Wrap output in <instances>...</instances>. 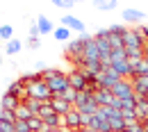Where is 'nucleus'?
Here are the masks:
<instances>
[{
    "mask_svg": "<svg viewBox=\"0 0 148 132\" xmlns=\"http://www.w3.org/2000/svg\"><path fill=\"white\" fill-rule=\"evenodd\" d=\"M43 80L48 82L53 96H59L62 91L69 89V77H66V73H62V71H57V68H48V71L43 73Z\"/></svg>",
    "mask_w": 148,
    "mask_h": 132,
    "instance_id": "nucleus-1",
    "label": "nucleus"
},
{
    "mask_svg": "<svg viewBox=\"0 0 148 132\" xmlns=\"http://www.w3.org/2000/svg\"><path fill=\"white\" fill-rule=\"evenodd\" d=\"M27 96H30V98H37V100H41V103H46V100L53 98V91H50L48 82L41 77V80H34V82L27 84Z\"/></svg>",
    "mask_w": 148,
    "mask_h": 132,
    "instance_id": "nucleus-2",
    "label": "nucleus"
},
{
    "mask_svg": "<svg viewBox=\"0 0 148 132\" xmlns=\"http://www.w3.org/2000/svg\"><path fill=\"white\" fill-rule=\"evenodd\" d=\"M112 94L121 100L125 98H134V87H132V77H121L114 87H112Z\"/></svg>",
    "mask_w": 148,
    "mask_h": 132,
    "instance_id": "nucleus-3",
    "label": "nucleus"
},
{
    "mask_svg": "<svg viewBox=\"0 0 148 132\" xmlns=\"http://www.w3.org/2000/svg\"><path fill=\"white\" fill-rule=\"evenodd\" d=\"M132 87H134V98L137 100L148 98V75H134L132 77Z\"/></svg>",
    "mask_w": 148,
    "mask_h": 132,
    "instance_id": "nucleus-4",
    "label": "nucleus"
},
{
    "mask_svg": "<svg viewBox=\"0 0 148 132\" xmlns=\"http://www.w3.org/2000/svg\"><path fill=\"white\" fill-rule=\"evenodd\" d=\"M66 77H69V87H73L75 91H82L87 87V75L80 68H73L71 73H66Z\"/></svg>",
    "mask_w": 148,
    "mask_h": 132,
    "instance_id": "nucleus-5",
    "label": "nucleus"
},
{
    "mask_svg": "<svg viewBox=\"0 0 148 132\" xmlns=\"http://www.w3.org/2000/svg\"><path fill=\"white\" fill-rule=\"evenodd\" d=\"M123 46L125 48H146V43H144V39L139 37V32H137V27L134 30H130L123 34Z\"/></svg>",
    "mask_w": 148,
    "mask_h": 132,
    "instance_id": "nucleus-6",
    "label": "nucleus"
},
{
    "mask_svg": "<svg viewBox=\"0 0 148 132\" xmlns=\"http://www.w3.org/2000/svg\"><path fill=\"white\" fill-rule=\"evenodd\" d=\"M82 53H84V41L75 39V41L66 43V57H69V62H75L77 57H82Z\"/></svg>",
    "mask_w": 148,
    "mask_h": 132,
    "instance_id": "nucleus-7",
    "label": "nucleus"
},
{
    "mask_svg": "<svg viewBox=\"0 0 148 132\" xmlns=\"http://www.w3.org/2000/svg\"><path fill=\"white\" fill-rule=\"evenodd\" d=\"M59 25H66L71 32H77V34H82L84 32V23L77 18V16H71V14H66V16H62L59 21Z\"/></svg>",
    "mask_w": 148,
    "mask_h": 132,
    "instance_id": "nucleus-8",
    "label": "nucleus"
},
{
    "mask_svg": "<svg viewBox=\"0 0 148 132\" xmlns=\"http://www.w3.org/2000/svg\"><path fill=\"white\" fill-rule=\"evenodd\" d=\"M144 21H146V14L141 9H132V7L123 9V23H137V25H141Z\"/></svg>",
    "mask_w": 148,
    "mask_h": 132,
    "instance_id": "nucleus-9",
    "label": "nucleus"
},
{
    "mask_svg": "<svg viewBox=\"0 0 148 132\" xmlns=\"http://www.w3.org/2000/svg\"><path fill=\"white\" fill-rule=\"evenodd\" d=\"M7 94H9V96H16V98H18L21 103L30 98V96H27V87H25V84H23L21 80H16V82H12V84L7 87Z\"/></svg>",
    "mask_w": 148,
    "mask_h": 132,
    "instance_id": "nucleus-10",
    "label": "nucleus"
},
{
    "mask_svg": "<svg viewBox=\"0 0 148 132\" xmlns=\"http://www.w3.org/2000/svg\"><path fill=\"white\" fill-rule=\"evenodd\" d=\"M89 128H93L96 132H112V128H110V118H107V116H103L100 112L93 114L91 125H89Z\"/></svg>",
    "mask_w": 148,
    "mask_h": 132,
    "instance_id": "nucleus-11",
    "label": "nucleus"
},
{
    "mask_svg": "<svg viewBox=\"0 0 148 132\" xmlns=\"http://www.w3.org/2000/svg\"><path fill=\"white\" fill-rule=\"evenodd\" d=\"M82 57H84V64H87V62L100 59V50H98V46H96V39H91V41L84 43V53H82Z\"/></svg>",
    "mask_w": 148,
    "mask_h": 132,
    "instance_id": "nucleus-12",
    "label": "nucleus"
},
{
    "mask_svg": "<svg viewBox=\"0 0 148 132\" xmlns=\"http://www.w3.org/2000/svg\"><path fill=\"white\" fill-rule=\"evenodd\" d=\"M50 105H53V109H55L57 114H62V116H64L66 112H71V109H73V103L64 100L62 96H53V98H50Z\"/></svg>",
    "mask_w": 148,
    "mask_h": 132,
    "instance_id": "nucleus-13",
    "label": "nucleus"
},
{
    "mask_svg": "<svg viewBox=\"0 0 148 132\" xmlns=\"http://www.w3.org/2000/svg\"><path fill=\"white\" fill-rule=\"evenodd\" d=\"M64 128H71V130H80L82 125H80V112L77 109H71V112L64 114Z\"/></svg>",
    "mask_w": 148,
    "mask_h": 132,
    "instance_id": "nucleus-14",
    "label": "nucleus"
},
{
    "mask_svg": "<svg viewBox=\"0 0 148 132\" xmlns=\"http://www.w3.org/2000/svg\"><path fill=\"white\" fill-rule=\"evenodd\" d=\"M112 68L119 73L121 77H132V64L128 59H119V62H112Z\"/></svg>",
    "mask_w": 148,
    "mask_h": 132,
    "instance_id": "nucleus-15",
    "label": "nucleus"
},
{
    "mask_svg": "<svg viewBox=\"0 0 148 132\" xmlns=\"http://www.w3.org/2000/svg\"><path fill=\"white\" fill-rule=\"evenodd\" d=\"M114 98H116V96L112 94V89H103V87H100V89L96 91V103H98L100 107H103V105H110V107H112Z\"/></svg>",
    "mask_w": 148,
    "mask_h": 132,
    "instance_id": "nucleus-16",
    "label": "nucleus"
},
{
    "mask_svg": "<svg viewBox=\"0 0 148 132\" xmlns=\"http://www.w3.org/2000/svg\"><path fill=\"white\" fill-rule=\"evenodd\" d=\"M134 116H137V121L144 125V121L148 118V98L144 100H137V107H134Z\"/></svg>",
    "mask_w": 148,
    "mask_h": 132,
    "instance_id": "nucleus-17",
    "label": "nucleus"
},
{
    "mask_svg": "<svg viewBox=\"0 0 148 132\" xmlns=\"http://www.w3.org/2000/svg\"><path fill=\"white\" fill-rule=\"evenodd\" d=\"M37 27H39V34H41V37H43V34H53V30H55V25L50 23V18L43 16V14L37 18Z\"/></svg>",
    "mask_w": 148,
    "mask_h": 132,
    "instance_id": "nucleus-18",
    "label": "nucleus"
},
{
    "mask_svg": "<svg viewBox=\"0 0 148 132\" xmlns=\"http://www.w3.org/2000/svg\"><path fill=\"white\" fill-rule=\"evenodd\" d=\"M0 105H2V109H9V112H16V107L21 105V100L16 98V96H9L7 91H5V96L0 98Z\"/></svg>",
    "mask_w": 148,
    "mask_h": 132,
    "instance_id": "nucleus-19",
    "label": "nucleus"
},
{
    "mask_svg": "<svg viewBox=\"0 0 148 132\" xmlns=\"http://www.w3.org/2000/svg\"><path fill=\"white\" fill-rule=\"evenodd\" d=\"M93 7L98 12H114L119 7V0H93Z\"/></svg>",
    "mask_w": 148,
    "mask_h": 132,
    "instance_id": "nucleus-20",
    "label": "nucleus"
},
{
    "mask_svg": "<svg viewBox=\"0 0 148 132\" xmlns=\"http://www.w3.org/2000/svg\"><path fill=\"white\" fill-rule=\"evenodd\" d=\"M53 37H55L57 41H64V43H69V41H71V30H69L66 25H57L55 30H53Z\"/></svg>",
    "mask_w": 148,
    "mask_h": 132,
    "instance_id": "nucleus-21",
    "label": "nucleus"
},
{
    "mask_svg": "<svg viewBox=\"0 0 148 132\" xmlns=\"http://www.w3.org/2000/svg\"><path fill=\"white\" fill-rule=\"evenodd\" d=\"M43 123L48 128H64V116L62 114H48V116H43Z\"/></svg>",
    "mask_w": 148,
    "mask_h": 132,
    "instance_id": "nucleus-22",
    "label": "nucleus"
},
{
    "mask_svg": "<svg viewBox=\"0 0 148 132\" xmlns=\"http://www.w3.org/2000/svg\"><path fill=\"white\" fill-rule=\"evenodd\" d=\"M134 75H148V62L141 57L137 62H132V77Z\"/></svg>",
    "mask_w": 148,
    "mask_h": 132,
    "instance_id": "nucleus-23",
    "label": "nucleus"
},
{
    "mask_svg": "<svg viewBox=\"0 0 148 132\" xmlns=\"http://www.w3.org/2000/svg\"><path fill=\"white\" fill-rule=\"evenodd\" d=\"M21 48H23V41H21V39H9V41H7V43H5V53H7V55H16V53H21Z\"/></svg>",
    "mask_w": 148,
    "mask_h": 132,
    "instance_id": "nucleus-24",
    "label": "nucleus"
},
{
    "mask_svg": "<svg viewBox=\"0 0 148 132\" xmlns=\"http://www.w3.org/2000/svg\"><path fill=\"white\" fill-rule=\"evenodd\" d=\"M30 116H34V114L27 109V105H25V103H21L18 107H16V118H18V121H27Z\"/></svg>",
    "mask_w": 148,
    "mask_h": 132,
    "instance_id": "nucleus-25",
    "label": "nucleus"
},
{
    "mask_svg": "<svg viewBox=\"0 0 148 132\" xmlns=\"http://www.w3.org/2000/svg\"><path fill=\"white\" fill-rule=\"evenodd\" d=\"M25 105H27V109L34 114V116H39V112H41V100H37V98H27V100H23Z\"/></svg>",
    "mask_w": 148,
    "mask_h": 132,
    "instance_id": "nucleus-26",
    "label": "nucleus"
},
{
    "mask_svg": "<svg viewBox=\"0 0 148 132\" xmlns=\"http://www.w3.org/2000/svg\"><path fill=\"white\" fill-rule=\"evenodd\" d=\"M0 39L7 43L9 39H14V27L12 25H0Z\"/></svg>",
    "mask_w": 148,
    "mask_h": 132,
    "instance_id": "nucleus-27",
    "label": "nucleus"
},
{
    "mask_svg": "<svg viewBox=\"0 0 148 132\" xmlns=\"http://www.w3.org/2000/svg\"><path fill=\"white\" fill-rule=\"evenodd\" d=\"M107 30H110L112 37H121V39H123V34H125V32H128V27H125V25H110Z\"/></svg>",
    "mask_w": 148,
    "mask_h": 132,
    "instance_id": "nucleus-28",
    "label": "nucleus"
},
{
    "mask_svg": "<svg viewBox=\"0 0 148 132\" xmlns=\"http://www.w3.org/2000/svg\"><path fill=\"white\" fill-rule=\"evenodd\" d=\"M0 121H7V123H16V112H9V109H0Z\"/></svg>",
    "mask_w": 148,
    "mask_h": 132,
    "instance_id": "nucleus-29",
    "label": "nucleus"
},
{
    "mask_svg": "<svg viewBox=\"0 0 148 132\" xmlns=\"http://www.w3.org/2000/svg\"><path fill=\"white\" fill-rule=\"evenodd\" d=\"M62 98H64V100H69V103H75V96H77V91H75L73 87H69V89H66V91H62Z\"/></svg>",
    "mask_w": 148,
    "mask_h": 132,
    "instance_id": "nucleus-30",
    "label": "nucleus"
},
{
    "mask_svg": "<svg viewBox=\"0 0 148 132\" xmlns=\"http://www.w3.org/2000/svg\"><path fill=\"white\" fill-rule=\"evenodd\" d=\"M55 7H62V9H71V7H75L73 0H50Z\"/></svg>",
    "mask_w": 148,
    "mask_h": 132,
    "instance_id": "nucleus-31",
    "label": "nucleus"
},
{
    "mask_svg": "<svg viewBox=\"0 0 148 132\" xmlns=\"http://www.w3.org/2000/svg\"><path fill=\"white\" fill-rule=\"evenodd\" d=\"M39 41H41V37H30L27 39V48H39Z\"/></svg>",
    "mask_w": 148,
    "mask_h": 132,
    "instance_id": "nucleus-32",
    "label": "nucleus"
},
{
    "mask_svg": "<svg viewBox=\"0 0 148 132\" xmlns=\"http://www.w3.org/2000/svg\"><path fill=\"white\" fill-rule=\"evenodd\" d=\"M48 132H64V128H50Z\"/></svg>",
    "mask_w": 148,
    "mask_h": 132,
    "instance_id": "nucleus-33",
    "label": "nucleus"
},
{
    "mask_svg": "<svg viewBox=\"0 0 148 132\" xmlns=\"http://www.w3.org/2000/svg\"><path fill=\"white\" fill-rule=\"evenodd\" d=\"M80 132H96L93 128H80Z\"/></svg>",
    "mask_w": 148,
    "mask_h": 132,
    "instance_id": "nucleus-34",
    "label": "nucleus"
},
{
    "mask_svg": "<svg viewBox=\"0 0 148 132\" xmlns=\"http://www.w3.org/2000/svg\"><path fill=\"white\" fill-rule=\"evenodd\" d=\"M134 132H148V130H146V128H144V125H139V128H137V130H134Z\"/></svg>",
    "mask_w": 148,
    "mask_h": 132,
    "instance_id": "nucleus-35",
    "label": "nucleus"
},
{
    "mask_svg": "<svg viewBox=\"0 0 148 132\" xmlns=\"http://www.w3.org/2000/svg\"><path fill=\"white\" fill-rule=\"evenodd\" d=\"M144 59H146V62H148V46H146V48H144Z\"/></svg>",
    "mask_w": 148,
    "mask_h": 132,
    "instance_id": "nucleus-36",
    "label": "nucleus"
},
{
    "mask_svg": "<svg viewBox=\"0 0 148 132\" xmlns=\"http://www.w3.org/2000/svg\"><path fill=\"white\" fill-rule=\"evenodd\" d=\"M64 132H80V130H71V128H64Z\"/></svg>",
    "mask_w": 148,
    "mask_h": 132,
    "instance_id": "nucleus-37",
    "label": "nucleus"
},
{
    "mask_svg": "<svg viewBox=\"0 0 148 132\" xmlns=\"http://www.w3.org/2000/svg\"><path fill=\"white\" fill-rule=\"evenodd\" d=\"M73 2H75V5H77V2H84V0H73Z\"/></svg>",
    "mask_w": 148,
    "mask_h": 132,
    "instance_id": "nucleus-38",
    "label": "nucleus"
},
{
    "mask_svg": "<svg viewBox=\"0 0 148 132\" xmlns=\"http://www.w3.org/2000/svg\"><path fill=\"white\" fill-rule=\"evenodd\" d=\"M144 125H146V128H148V118H146V121H144Z\"/></svg>",
    "mask_w": 148,
    "mask_h": 132,
    "instance_id": "nucleus-39",
    "label": "nucleus"
},
{
    "mask_svg": "<svg viewBox=\"0 0 148 132\" xmlns=\"http://www.w3.org/2000/svg\"><path fill=\"white\" fill-rule=\"evenodd\" d=\"M25 132H32V130H25Z\"/></svg>",
    "mask_w": 148,
    "mask_h": 132,
    "instance_id": "nucleus-40",
    "label": "nucleus"
},
{
    "mask_svg": "<svg viewBox=\"0 0 148 132\" xmlns=\"http://www.w3.org/2000/svg\"><path fill=\"white\" fill-rule=\"evenodd\" d=\"M123 132H130V130H123Z\"/></svg>",
    "mask_w": 148,
    "mask_h": 132,
    "instance_id": "nucleus-41",
    "label": "nucleus"
},
{
    "mask_svg": "<svg viewBox=\"0 0 148 132\" xmlns=\"http://www.w3.org/2000/svg\"><path fill=\"white\" fill-rule=\"evenodd\" d=\"M112 132H116V130H112Z\"/></svg>",
    "mask_w": 148,
    "mask_h": 132,
    "instance_id": "nucleus-42",
    "label": "nucleus"
}]
</instances>
